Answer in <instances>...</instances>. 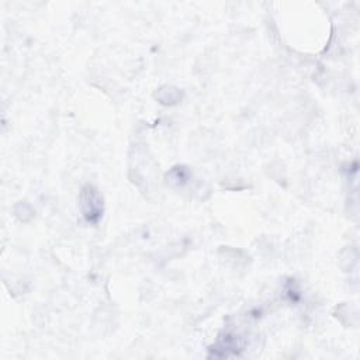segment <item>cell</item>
Instances as JSON below:
<instances>
[{
	"label": "cell",
	"mask_w": 360,
	"mask_h": 360,
	"mask_svg": "<svg viewBox=\"0 0 360 360\" xmlns=\"http://www.w3.org/2000/svg\"><path fill=\"white\" fill-rule=\"evenodd\" d=\"M80 208L84 219L89 224H97L103 218L104 204L103 197L94 186H84L80 191Z\"/></svg>",
	"instance_id": "1"
}]
</instances>
